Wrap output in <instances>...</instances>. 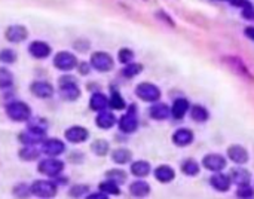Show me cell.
Listing matches in <instances>:
<instances>
[{
    "instance_id": "6da1fadb",
    "label": "cell",
    "mask_w": 254,
    "mask_h": 199,
    "mask_svg": "<svg viewBox=\"0 0 254 199\" xmlns=\"http://www.w3.org/2000/svg\"><path fill=\"white\" fill-rule=\"evenodd\" d=\"M60 86V95L65 100V101H76L80 97V88L77 85L76 77L73 76H61L58 80Z\"/></svg>"
},
{
    "instance_id": "7a4b0ae2",
    "label": "cell",
    "mask_w": 254,
    "mask_h": 199,
    "mask_svg": "<svg viewBox=\"0 0 254 199\" xmlns=\"http://www.w3.org/2000/svg\"><path fill=\"white\" fill-rule=\"evenodd\" d=\"M6 115L14 122H27L32 119V109L24 101H12L6 106Z\"/></svg>"
},
{
    "instance_id": "3957f363",
    "label": "cell",
    "mask_w": 254,
    "mask_h": 199,
    "mask_svg": "<svg viewBox=\"0 0 254 199\" xmlns=\"http://www.w3.org/2000/svg\"><path fill=\"white\" fill-rule=\"evenodd\" d=\"M30 192H32V195H34L37 198L51 199V198L57 196L58 186L54 181H51V180H36V181L32 183Z\"/></svg>"
},
{
    "instance_id": "277c9868",
    "label": "cell",
    "mask_w": 254,
    "mask_h": 199,
    "mask_svg": "<svg viewBox=\"0 0 254 199\" xmlns=\"http://www.w3.org/2000/svg\"><path fill=\"white\" fill-rule=\"evenodd\" d=\"M135 95L141 100V101L146 103H156L160 98V89L150 83V82H143L140 85H137L135 88Z\"/></svg>"
},
{
    "instance_id": "5b68a950",
    "label": "cell",
    "mask_w": 254,
    "mask_h": 199,
    "mask_svg": "<svg viewBox=\"0 0 254 199\" xmlns=\"http://www.w3.org/2000/svg\"><path fill=\"white\" fill-rule=\"evenodd\" d=\"M91 67L95 68L97 71H101V73H107L113 68L115 66V61L112 58L110 54L104 52V51H97L91 55V61H90Z\"/></svg>"
},
{
    "instance_id": "8992f818",
    "label": "cell",
    "mask_w": 254,
    "mask_h": 199,
    "mask_svg": "<svg viewBox=\"0 0 254 199\" xmlns=\"http://www.w3.org/2000/svg\"><path fill=\"white\" fill-rule=\"evenodd\" d=\"M118 125H119V130L124 134H132V133L137 131V128H138V118H137V109H135L134 104H132V107H129V110L124 116H121Z\"/></svg>"
},
{
    "instance_id": "52a82bcc",
    "label": "cell",
    "mask_w": 254,
    "mask_h": 199,
    "mask_svg": "<svg viewBox=\"0 0 254 199\" xmlns=\"http://www.w3.org/2000/svg\"><path fill=\"white\" fill-rule=\"evenodd\" d=\"M37 169L40 174L43 175H48V177H55V175H60L64 169V162L57 159V158H48V159H43L39 162L37 165Z\"/></svg>"
},
{
    "instance_id": "ba28073f",
    "label": "cell",
    "mask_w": 254,
    "mask_h": 199,
    "mask_svg": "<svg viewBox=\"0 0 254 199\" xmlns=\"http://www.w3.org/2000/svg\"><path fill=\"white\" fill-rule=\"evenodd\" d=\"M77 64L79 63L76 55L68 51H61L54 57V66L61 71H70L74 67H77Z\"/></svg>"
},
{
    "instance_id": "9c48e42d",
    "label": "cell",
    "mask_w": 254,
    "mask_h": 199,
    "mask_svg": "<svg viewBox=\"0 0 254 199\" xmlns=\"http://www.w3.org/2000/svg\"><path fill=\"white\" fill-rule=\"evenodd\" d=\"M64 137H65L67 141H70L73 144H79V143H83V141H87L90 138V131L85 127L74 125V127H70V128L65 130Z\"/></svg>"
},
{
    "instance_id": "30bf717a",
    "label": "cell",
    "mask_w": 254,
    "mask_h": 199,
    "mask_svg": "<svg viewBox=\"0 0 254 199\" xmlns=\"http://www.w3.org/2000/svg\"><path fill=\"white\" fill-rule=\"evenodd\" d=\"M42 152L51 158H55L65 152V144L60 138H45L42 143Z\"/></svg>"
},
{
    "instance_id": "8fae6325",
    "label": "cell",
    "mask_w": 254,
    "mask_h": 199,
    "mask_svg": "<svg viewBox=\"0 0 254 199\" xmlns=\"http://www.w3.org/2000/svg\"><path fill=\"white\" fill-rule=\"evenodd\" d=\"M202 165L213 171V172H222V169L226 168V159L222 156V155H217V153H210L207 156H204L202 159Z\"/></svg>"
},
{
    "instance_id": "7c38bea8",
    "label": "cell",
    "mask_w": 254,
    "mask_h": 199,
    "mask_svg": "<svg viewBox=\"0 0 254 199\" xmlns=\"http://www.w3.org/2000/svg\"><path fill=\"white\" fill-rule=\"evenodd\" d=\"M5 37L11 43H21L29 37V30L24 26H11L5 32Z\"/></svg>"
},
{
    "instance_id": "4fadbf2b",
    "label": "cell",
    "mask_w": 254,
    "mask_h": 199,
    "mask_svg": "<svg viewBox=\"0 0 254 199\" xmlns=\"http://www.w3.org/2000/svg\"><path fill=\"white\" fill-rule=\"evenodd\" d=\"M30 91H32V94H34L37 98H42V100L51 98L54 95V86L49 82H45V80L33 82L30 85Z\"/></svg>"
},
{
    "instance_id": "5bb4252c",
    "label": "cell",
    "mask_w": 254,
    "mask_h": 199,
    "mask_svg": "<svg viewBox=\"0 0 254 199\" xmlns=\"http://www.w3.org/2000/svg\"><path fill=\"white\" fill-rule=\"evenodd\" d=\"M51 46L43 40H34L29 45V54L36 60H43L51 55Z\"/></svg>"
},
{
    "instance_id": "9a60e30c",
    "label": "cell",
    "mask_w": 254,
    "mask_h": 199,
    "mask_svg": "<svg viewBox=\"0 0 254 199\" xmlns=\"http://www.w3.org/2000/svg\"><path fill=\"white\" fill-rule=\"evenodd\" d=\"M193 141V133L189 128H180L173 134V143L179 147H186L192 144Z\"/></svg>"
},
{
    "instance_id": "2e32d148",
    "label": "cell",
    "mask_w": 254,
    "mask_h": 199,
    "mask_svg": "<svg viewBox=\"0 0 254 199\" xmlns=\"http://www.w3.org/2000/svg\"><path fill=\"white\" fill-rule=\"evenodd\" d=\"M109 107V98L103 92H94L90 98V109L94 112H104Z\"/></svg>"
},
{
    "instance_id": "e0dca14e",
    "label": "cell",
    "mask_w": 254,
    "mask_h": 199,
    "mask_svg": "<svg viewBox=\"0 0 254 199\" xmlns=\"http://www.w3.org/2000/svg\"><path fill=\"white\" fill-rule=\"evenodd\" d=\"M227 156L232 162L238 164V165H244L248 161V152L238 144H233L227 149Z\"/></svg>"
},
{
    "instance_id": "ac0fdd59",
    "label": "cell",
    "mask_w": 254,
    "mask_h": 199,
    "mask_svg": "<svg viewBox=\"0 0 254 199\" xmlns=\"http://www.w3.org/2000/svg\"><path fill=\"white\" fill-rule=\"evenodd\" d=\"M150 118L155 121H165L171 116V107L165 103H156L150 107Z\"/></svg>"
},
{
    "instance_id": "d6986e66",
    "label": "cell",
    "mask_w": 254,
    "mask_h": 199,
    "mask_svg": "<svg viewBox=\"0 0 254 199\" xmlns=\"http://www.w3.org/2000/svg\"><path fill=\"white\" fill-rule=\"evenodd\" d=\"M190 110V104L186 98H176L171 106V116L174 119H182Z\"/></svg>"
},
{
    "instance_id": "ffe728a7",
    "label": "cell",
    "mask_w": 254,
    "mask_h": 199,
    "mask_svg": "<svg viewBox=\"0 0 254 199\" xmlns=\"http://www.w3.org/2000/svg\"><path fill=\"white\" fill-rule=\"evenodd\" d=\"M210 183L211 186L219 190V192H227L229 187H230V177L223 174V172H216L211 178H210Z\"/></svg>"
},
{
    "instance_id": "44dd1931",
    "label": "cell",
    "mask_w": 254,
    "mask_h": 199,
    "mask_svg": "<svg viewBox=\"0 0 254 199\" xmlns=\"http://www.w3.org/2000/svg\"><path fill=\"white\" fill-rule=\"evenodd\" d=\"M116 122H118L116 121V116L112 112H107V110L100 112L98 116L95 118V125L98 128H101V130H110L112 127L116 125Z\"/></svg>"
},
{
    "instance_id": "7402d4cb",
    "label": "cell",
    "mask_w": 254,
    "mask_h": 199,
    "mask_svg": "<svg viewBox=\"0 0 254 199\" xmlns=\"http://www.w3.org/2000/svg\"><path fill=\"white\" fill-rule=\"evenodd\" d=\"M174 177H176L174 169L168 165H159L155 169V178L160 183H169V181L174 180Z\"/></svg>"
},
{
    "instance_id": "603a6c76",
    "label": "cell",
    "mask_w": 254,
    "mask_h": 199,
    "mask_svg": "<svg viewBox=\"0 0 254 199\" xmlns=\"http://www.w3.org/2000/svg\"><path fill=\"white\" fill-rule=\"evenodd\" d=\"M129 193L135 198H146L150 193V186H149V183H146L143 180H137V181L131 183Z\"/></svg>"
},
{
    "instance_id": "cb8c5ba5",
    "label": "cell",
    "mask_w": 254,
    "mask_h": 199,
    "mask_svg": "<svg viewBox=\"0 0 254 199\" xmlns=\"http://www.w3.org/2000/svg\"><path fill=\"white\" fill-rule=\"evenodd\" d=\"M230 177V181H235L238 186H242V184H248L250 183V172L244 168H235L230 171L229 174Z\"/></svg>"
},
{
    "instance_id": "d4e9b609",
    "label": "cell",
    "mask_w": 254,
    "mask_h": 199,
    "mask_svg": "<svg viewBox=\"0 0 254 199\" xmlns=\"http://www.w3.org/2000/svg\"><path fill=\"white\" fill-rule=\"evenodd\" d=\"M150 172V164L146 161H135L131 164V174L135 177H146Z\"/></svg>"
},
{
    "instance_id": "484cf974",
    "label": "cell",
    "mask_w": 254,
    "mask_h": 199,
    "mask_svg": "<svg viewBox=\"0 0 254 199\" xmlns=\"http://www.w3.org/2000/svg\"><path fill=\"white\" fill-rule=\"evenodd\" d=\"M131 158H132L131 150L124 149V147L116 149V150H113V152H112V159H113V162H115V164H119V165L128 164V162L131 161Z\"/></svg>"
},
{
    "instance_id": "4316f807",
    "label": "cell",
    "mask_w": 254,
    "mask_h": 199,
    "mask_svg": "<svg viewBox=\"0 0 254 199\" xmlns=\"http://www.w3.org/2000/svg\"><path fill=\"white\" fill-rule=\"evenodd\" d=\"M190 116H192V119H193L195 122L202 124V122L208 121L210 113H208V110H207L204 106H201V104H195V106H192V109H190Z\"/></svg>"
},
{
    "instance_id": "83f0119b",
    "label": "cell",
    "mask_w": 254,
    "mask_h": 199,
    "mask_svg": "<svg viewBox=\"0 0 254 199\" xmlns=\"http://www.w3.org/2000/svg\"><path fill=\"white\" fill-rule=\"evenodd\" d=\"M106 178L116 183V184H122L127 181V172L124 169H119V168H113V169H109L106 172Z\"/></svg>"
},
{
    "instance_id": "f1b7e54d",
    "label": "cell",
    "mask_w": 254,
    "mask_h": 199,
    "mask_svg": "<svg viewBox=\"0 0 254 199\" xmlns=\"http://www.w3.org/2000/svg\"><path fill=\"white\" fill-rule=\"evenodd\" d=\"M109 107H112L113 110H124L127 107L124 97L118 91H112V95L109 100Z\"/></svg>"
},
{
    "instance_id": "f546056e",
    "label": "cell",
    "mask_w": 254,
    "mask_h": 199,
    "mask_svg": "<svg viewBox=\"0 0 254 199\" xmlns=\"http://www.w3.org/2000/svg\"><path fill=\"white\" fill-rule=\"evenodd\" d=\"M39 156H40V150L36 149L34 146H27V147H24V149L20 150V158L23 161H27V162L36 161Z\"/></svg>"
},
{
    "instance_id": "4dcf8cb0",
    "label": "cell",
    "mask_w": 254,
    "mask_h": 199,
    "mask_svg": "<svg viewBox=\"0 0 254 199\" xmlns=\"http://www.w3.org/2000/svg\"><path fill=\"white\" fill-rule=\"evenodd\" d=\"M14 85V74L5 68L0 67V89H8Z\"/></svg>"
},
{
    "instance_id": "1f68e13d",
    "label": "cell",
    "mask_w": 254,
    "mask_h": 199,
    "mask_svg": "<svg viewBox=\"0 0 254 199\" xmlns=\"http://www.w3.org/2000/svg\"><path fill=\"white\" fill-rule=\"evenodd\" d=\"M182 171H183V174L193 177V175L199 174V164L195 159H186L182 164Z\"/></svg>"
},
{
    "instance_id": "d6a6232c",
    "label": "cell",
    "mask_w": 254,
    "mask_h": 199,
    "mask_svg": "<svg viewBox=\"0 0 254 199\" xmlns=\"http://www.w3.org/2000/svg\"><path fill=\"white\" fill-rule=\"evenodd\" d=\"M141 71H143V64H140V63H129V64H127V66L124 67V70H122V76H125V77H128V79H131V77L138 76Z\"/></svg>"
},
{
    "instance_id": "836d02e7",
    "label": "cell",
    "mask_w": 254,
    "mask_h": 199,
    "mask_svg": "<svg viewBox=\"0 0 254 199\" xmlns=\"http://www.w3.org/2000/svg\"><path fill=\"white\" fill-rule=\"evenodd\" d=\"M109 143L106 140H95L93 144H91V150L97 155V156H106L109 153Z\"/></svg>"
},
{
    "instance_id": "e575fe53",
    "label": "cell",
    "mask_w": 254,
    "mask_h": 199,
    "mask_svg": "<svg viewBox=\"0 0 254 199\" xmlns=\"http://www.w3.org/2000/svg\"><path fill=\"white\" fill-rule=\"evenodd\" d=\"M100 192L106 193V195H119L121 193V189H119V184L110 181V180H106L103 183H100Z\"/></svg>"
},
{
    "instance_id": "d590c367",
    "label": "cell",
    "mask_w": 254,
    "mask_h": 199,
    "mask_svg": "<svg viewBox=\"0 0 254 199\" xmlns=\"http://www.w3.org/2000/svg\"><path fill=\"white\" fill-rule=\"evenodd\" d=\"M90 192V186H87V184H74L70 190H68V195L71 196V198H82V196H85Z\"/></svg>"
},
{
    "instance_id": "8d00e7d4",
    "label": "cell",
    "mask_w": 254,
    "mask_h": 199,
    "mask_svg": "<svg viewBox=\"0 0 254 199\" xmlns=\"http://www.w3.org/2000/svg\"><path fill=\"white\" fill-rule=\"evenodd\" d=\"M0 61L5 64H14L17 61V52L14 49H2L0 51Z\"/></svg>"
},
{
    "instance_id": "74e56055",
    "label": "cell",
    "mask_w": 254,
    "mask_h": 199,
    "mask_svg": "<svg viewBox=\"0 0 254 199\" xmlns=\"http://www.w3.org/2000/svg\"><path fill=\"white\" fill-rule=\"evenodd\" d=\"M236 195H238V198H241V199H253V196H254V189H253L250 184H242V186H238Z\"/></svg>"
},
{
    "instance_id": "f35d334b",
    "label": "cell",
    "mask_w": 254,
    "mask_h": 199,
    "mask_svg": "<svg viewBox=\"0 0 254 199\" xmlns=\"http://www.w3.org/2000/svg\"><path fill=\"white\" fill-rule=\"evenodd\" d=\"M118 58H119V63H122V64L127 66V64L132 63V60H134V52H132L131 49H128V48H124V49L119 51Z\"/></svg>"
},
{
    "instance_id": "ab89813d",
    "label": "cell",
    "mask_w": 254,
    "mask_h": 199,
    "mask_svg": "<svg viewBox=\"0 0 254 199\" xmlns=\"http://www.w3.org/2000/svg\"><path fill=\"white\" fill-rule=\"evenodd\" d=\"M14 195H15L17 198H20V199H26V198H29V196L32 195V192H30V186H27V184H18V186H15V189H14Z\"/></svg>"
},
{
    "instance_id": "60d3db41",
    "label": "cell",
    "mask_w": 254,
    "mask_h": 199,
    "mask_svg": "<svg viewBox=\"0 0 254 199\" xmlns=\"http://www.w3.org/2000/svg\"><path fill=\"white\" fill-rule=\"evenodd\" d=\"M242 18L248 20V21H254V5H250L247 8L242 9Z\"/></svg>"
},
{
    "instance_id": "b9f144b4",
    "label": "cell",
    "mask_w": 254,
    "mask_h": 199,
    "mask_svg": "<svg viewBox=\"0 0 254 199\" xmlns=\"http://www.w3.org/2000/svg\"><path fill=\"white\" fill-rule=\"evenodd\" d=\"M77 68H79V73L82 76H87L91 71V64H88V63H80V64H77Z\"/></svg>"
},
{
    "instance_id": "7bdbcfd3",
    "label": "cell",
    "mask_w": 254,
    "mask_h": 199,
    "mask_svg": "<svg viewBox=\"0 0 254 199\" xmlns=\"http://www.w3.org/2000/svg\"><path fill=\"white\" fill-rule=\"evenodd\" d=\"M87 199H109V198H107V195H106V193H103V192H97V193H91V195H88V196H87Z\"/></svg>"
},
{
    "instance_id": "ee69618b",
    "label": "cell",
    "mask_w": 254,
    "mask_h": 199,
    "mask_svg": "<svg viewBox=\"0 0 254 199\" xmlns=\"http://www.w3.org/2000/svg\"><path fill=\"white\" fill-rule=\"evenodd\" d=\"M244 33H245V36H247L250 40H253V42H254V27H245Z\"/></svg>"
}]
</instances>
